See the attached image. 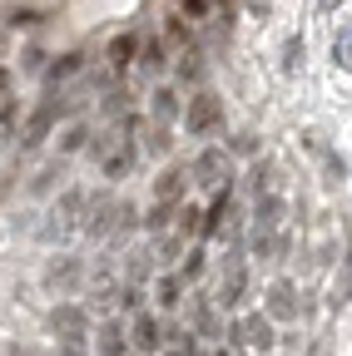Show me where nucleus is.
<instances>
[{"label":"nucleus","mask_w":352,"mask_h":356,"mask_svg":"<svg viewBox=\"0 0 352 356\" xmlns=\"http://www.w3.org/2000/svg\"><path fill=\"white\" fill-rule=\"evenodd\" d=\"M135 55H139V35H119V40L109 44V70L124 74L129 65H135Z\"/></svg>","instance_id":"10"},{"label":"nucleus","mask_w":352,"mask_h":356,"mask_svg":"<svg viewBox=\"0 0 352 356\" xmlns=\"http://www.w3.org/2000/svg\"><path fill=\"white\" fill-rule=\"evenodd\" d=\"M70 74H79V55H65V60H55L45 79H50V84H60V79H70Z\"/></svg>","instance_id":"19"},{"label":"nucleus","mask_w":352,"mask_h":356,"mask_svg":"<svg viewBox=\"0 0 352 356\" xmlns=\"http://www.w3.org/2000/svg\"><path fill=\"white\" fill-rule=\"evenodd\" d=\"M342 65H352V44H347V60H342Z\"/></svg>","instance_id":"27"},{"label":"nucleus","mask_w":352,"mask_h":356,"mask_svg":"<svg viewBox=\"0 0 352 356\" xmlns=\"http://www.w3.org/2000/svg\"><path fill=\"white\" fill-rule=\"evenodd\" d=\"M79 213H84V193L79 188H65V198L55 203V222H45V228H40V238L45 243H60V238H70L75 228H79Z\"/></svg>","instance_id":"1"},{"label":"nucleus","mask_w":352,"mask_h":356,"mask_svg":"<svg viewBox=\"0 0 352 356\" xmlns=\"http://www.w3.org/2000/svg\"><path fill=\"white\" fill-rule=\"evenodd\" d=\"M184 188H189V168H164V173H159V184H154V198L179 203V198H184Z\"/></svg>","instance_id":"9"},{"label":"nucleus","mask_w":352,"mask_h":356,"mask_svg":"<svg viewBox=\"0 0 352 356\" xmlns=\"http://www.w3.org/2000/svg\"><path fill=\"white\" fill-rule=\"evenodd\" d=\"M75 277H79V262H75V257H60V262H50V273H45V282H50V287H70Z\"/></svg>","instance_id":"14"},{"label":"nucleus","mask_w":352,"mask_h":356,"mask_svg":"<svg viewBox=\"0 0 352 356\" xmlns=\"http://www.w3.org/2000/svg\"><path fill=\"white\" fill-rule=\"evenodd\" d=\"M154 114L159 119H174V89H159V95H154Z\"/></svg>","instance_id":"21"},{"label":"nucleus","mask_w":352,"mask_h":356,"mask_svg":"<svg viewBox=\"0 0 352 356\" xmlns=\"http://www.w3.org/2000/svg\"><path fill=\"white\" fill-rule=\"evenodd\" d=\"M60 109H65V104H55V99H50V104H40V109L30 114V124H25V139H20V144H25V149H35V144L50 134V124H55V114H60Z\"/></svg>","instance_id":"8"},{"label":"nucleus","mask_w":352,"mask_h":356,"mask_svg":"<svg viewBox=\"0 0 352 356\" xmlns=\"http://www.w3.org/2000/svg\"><path fill=\"white\" fill-rule=\"evenodd\" d=\"M50 327L65 337V346H79V341H84V332H90V317H84V307L65 302V307H55V312H50Z\"/></svg>","instance_id":"3"},{"label":"nucleus","mask_w":352,"mask_h":356,"mask_svg":"<svg viewBox=\"0 0 352 356\" xmlns=\"http://www.w3.org/2000/svg\"><path fill=\"white\" fill-rule=\"evenodd\" d=\"M129 337H135L139 351H159V341H164L159 317H154V312H135V322H129Z\"/></svg>","instance_id":"7"},{"label":"nucleus","mask_w":352,"mask_h":356,"mask_svg":"<svg viewBox=\"0 0 352 356\" xmlns=\"http://www.w3.org/2000/svg\"><path fill=\"white\" fill-rule=\"evenodd\" d=\"M234 337H238V346H253V351H273V327H268V317H243L238 327H234Z\"/></svg>","instance_id":"5"},{"label":"nucleus","mask_w":352,"mask_h":356,"mask_svg":"<svg viewBox=\"0 0 352 356\" xmlns=\"http://www.w3.org/2000/svg\"><path fill=\"white\" fill-rule=\"evenodd\" d=\"M84 144H90V129H84V124H70L65 139H60V154H79Z\"/></svg>","instance_id":"16"},{"label":"nucleus","mask_w":352,"mask_h":356,"mask_svg":"<svg viewBox=\"0 0 352 356\" xmlns=\"http://www.w3.org/2000/svg\"><path fill=\"white\" fill-rule=\"evenodd\" d=\"M169 356H194V341H184L179 351H169Z\"/></svg>","instance_id":"24"},{"label":"nucleus","mask_w":352,"mask_h":356,"mask_svg":"<svg viewBox=\"0 0 352 356\" xmlns=\"http://www.w3.org/2000/svg\"><path fill=\"white\" fill-rule=\"evenodd\" d=\"M179 297H184V277H179V273H164L159 287H154V302H159L164 312H174V307H179Z\"/></svg>","instance_id":"11"},{"label":"nucleus","mask_w":352,"mask_h":356,"mask_svg":"<svg viewBox=\"0 0 352 356\" xmlns=\"http://www.w3.org/2000/svg\"><path fill=\"white\" fill-rule=\"evenodd\" d=\"M6 89H10V74H6V70H0V99H6Z\"/></svg>","instance_id":"25"},{"label":"nucleus","mask_w":352,"mask_h":356,"mask_svg":"<svg viewBox=\"0 0 352 356\" xmlns=\"http://www.w3.org/2000/svg\"><path fill=\"white\" fill-rule=\"evenodd\" d=\"M243 282H248L243 252H229V262H224V287H218V302H224V307H234V302L243 297Z\"/></svg>","instance_id":"6"},{"label":"nucleus","mask_w":352,"mask_h":356,"mask_svg":"<svg viewBox=\"0 0 352 356\" xmlns=\"http://www.w3.org/2000/svg\"><path fill=\"white\" fill-rule=\"evenodd\" d=\"M65 356H84V351H79V346H65Z\"/></svg>","instance_id":"26"},{"label":"nucleus","mask_w":352,"mask_h":356,"mask_svg":"<svg viewBox=\"0 0 352 356\" xmlns=\"http://www.w3.org/2000/svg\"><path fill=\"white\" fill-rule=\"evenodd\" d=\"M218 119H224V114H218V99H213V95H194L189 109H184V129L194 134V139H204Z\"/></svg>","instance_id":"4"},{"label":"nucleus","mask_w":352,"mask_h":356,"mask_svg":"<svg viewBox=\"0 0 352 356\" xmlns=\"http://www.w3.org/2000/svg\"><path fill=\"white\" fill-rule=\"evenodd\" d=\"M229 154L224 149H204L199 154V163H194V184H204V188H229Z\"/></svg>","instance_id":"2"},{"label":"nucleus","mask_w":352,"mask_h":356,"mask_svg":"<svg viewBox=\"0 0 352 356\" xmlns=\"http://www.w3.org/2000/svg\"><path fill=\"white\" fill-rule=\"evenodd\" d=\"M114 218H119V208H114V203H100V208L90 213V222H84V228H90L95 238H105V233L114 228Z\"/></svg>","instance_id":"15"},{"label":"nucleus","mask_w":352,"mask_h":356,"mask_svg":"<svg viewBox=\"0 0 352 356\" xmlns=\"http://www.w3.org/2000/svg\"><path fill=\"white\" fill-rule=\"evenodd\" d=\"M100 356H124V327L119 322L100 327Z\"/></svg>","instance_id":"13"},{"label":"nucleus","mask_w":352,"mask_h":356,"mask_svg":"<svg viewBox=\"0 0 352 356\" xmlns=\"http://www.w3.org/2000/svg\"><path fill=\"white\" fill-rule=\"evenodd\" d=\"M213 10H224V0H184V20H208Z\"/></svg>","instance_id":"18"},{"label":"nucleus","mask_w":352,"mask_h":356,"mask_svg":"<svg viewBox=\"0 0 352 356\" xmlns=\"http://www.w3.org/2000/svg\"><path fill=\"white\" fill-rule=\"evenodd\" d=\"M144 70H149V74L164 70V50H159V44H144Z\"/></svg>","instance_id":"23"},{"label":"nucleus","mask_w":352,"mask_h":356,"mask_svg":"<svg viewBox=\"0 0 352 356\" xmlns=\"http://www.w3.org/2000/svg\"><path fill=\"white\" fill-rule=\"evenodd\" d=\"M199 74H204V60H199V55L189 50V55H184V65H179V79H189V84H194Z\"/></svg>","instance_id":"20"},{"label":"nucleus","mask_w":352,"mask_h":356,"mask_svg":"<svg viewBox=\"0 0 352 356\" xmlns=\"http://www.w3.org/2000/svg\"><path fill=\"white\" fill-rule=\"evenodd\" d=\"M268 312H273V317H298V302H293V287L288 282H278L268 292Z\"/></svg>","instance_id":"12"},{"label":"nucleus","mask_w":352,"mask_h":356,"mask_svg":"<svg viewBox=\"0 0 352 356\" xmlns=\"http://www.w3.org/2000/svg\"><path fill=\"white\" fill-rule=\"evenodd\" d=\"M174 213H179V203H164V198H159V203H154V213L144 218V222H149V233H164Z\"/></svg>","instance_id":"17"},{"label":"nucleus","mask_w":352,"mask_h":356,"mask_svg":"<svg viewBox=\"0 0 352 356\" xmlns=\"http://www.w3.org/2000/svg\"><path fill=\"white\" fill-rule=\"evenodd\" d=\"M199 273H204V252L194 248V252H189V262H184V282H194Z\"/></svg>","instance_id":"22"}]
</instances>
